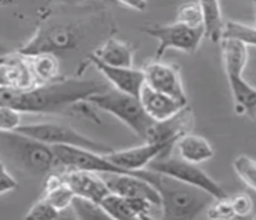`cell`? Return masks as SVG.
I'll return each instance as SVG.
<instances>
[{
    "label": "cell",
    "instance_id": "12",
    "mask_svg": "<svg viewBox=\"0 0 256 220\" xmlns=\"http://www.w3.org/2000/svg\"><path fill=\"white\" fill-rule=\"evenodd\" d=\"M142 70L145 73V84L158 92L167 94L172 98L188 102L184 82L178 65L164 64L160 60L146 64Z\"/></svg>",
    "mask_w": 256,
    "mask_h": 220
},
{
    "label": "cell",
    "instance_id": "35",
    "mask_svg": "<svg viewBox=\"0 0 256 220\" xmlns=\"http://www.w3.org/2000/svg\"><path fill=\"white\" fill-rule=\"evenodd\" d=\"M252 118H255V120H256V104H255V109H254V114H252Z\"/></svg>",
    "mask_w": 256,
    "mask_h": 220
},
{
    "label": "cell",
    "instance_id": "5",
    "mask_svg": "<svg viewBox=\"0 0 256 220\" xmlns=\"http://www.w3.org/2000/svg\"><path fill=\"white\" fill-rule=\"evenodd\" d=\"M0 143H4L7 153L14 162L34 176H47L56 170L52 146L39 142L18 132H0Z\"/></svg>",
    "mask_w": 256,
    "mask_h": 220
},
{
    "label": "cell",
    "instance_id": "3",
    "mask_svg": "<svg viewBox=\"0 0 256 220\" xmlns=\"http://www.w3.org/2000/svg\"><path fill=\"white\" fill-rule=\"evenodd\" d=\"M86 102L116 117L117 120L122 121L124 126H127L140 139H149L152 128L156 121H153L146 114L138 96L124 94L113 87H109L100 92L91 95Z\"/></svg>",
    "mask_w": 256,
    "mask_h": 220
},
{
    "label": "cell",
    "instance_id": "21",
    "mask_svg": "<svg viewBox=\"0 0 256 220\" xmlns=\"http://www.w3.org/2000/svg\"><path fill=\"white\" fill-rule=\"evenodd\" d=\"M198 4L204 16L206 38L211 43H220L224 21L219 0H198Z\"/></svg>",
    "mask_w": 256,
    "mask_h": 220
},
{
    "label": "cell",
    "instance_id": "28",
    "mask_svg": "<svg viewBox=\"0 0 256 220\" xmlns=\"http://www.w3.org/2000/svg\"><path fill=\"white\" fill-rule=\"evenodd\" d=\"M61 212H58L44 197H40L36 202L29 208L28 214H25V219H56L60 218Z\"/></svg>",
    "mask_w": 256,
    "mask_h": 220
},
{
    "label": "cell",
    "instance_id": "27",
    "mask_svg": "<svg viewBox=\"0 0 256 220\" xmlns=\"http://www.w3.org/2000/svg\"><path fill=\"white\" fill-rule=\"evenodd\" d=\"M206 210V218L214 220H228L236 218L233 206L230 202V198H218L212 200V202L208 205Z\"/></svg>",
    "mask_w": 256,
    "mask_h": 220
},
{
    "label": "cell",
    "instance_id": "4",
    "mask_svg": "<svg viewBox=\"0 0 256 220\" xmlns=\"http://www.w3.org/2000/svg\"><path fill=\"white\" fill-rule=\"evenodd\" d=\"M222 58L230 91L233 95L236 114L252 117L256 104V88L242 77L248 60V47L236 40H222Z\"/></svg>",
    "mask_w": 256,
    "mask_h": 220
},
{
    "label": "cell",
    "instance_id": "24",
    "mask_svg": "<svg viewBox=\"0 0 256 220\" xmlns=\"http://www.w3.org/2000/svg\"><path fill=\"white\" fill-rule=\"evenodd\" d=\"M70 209L74 212L78 219H109L104 212V209L100 208V204L86 200V198L74 197L72 205H70Z\"/></svg>",
    "mask_w": 256,
    "mask_h": 220
},
{
    "label": "cell",
    "instance_id": "11",
    "mask_svg": "<svg viewBox=\"0 0 256 220\" xmlns=\"http://www.w3.org/2000/svg\"><path fill=\"white\" fill-rule=\"evenodd\" d=\"M174 146L175 142H168V140H154V142L145 140V143L135 148H122L117 152L113 150L108 154V158L124 170L134 172V170H146L153 160H156L162 154H168Z\"/></svg>",
    "mask_w": 256,
    "mask_h": 220
},
{
    "label": "cell",
    "instance_id": "38",
    "mask_svg": "<svg viewBox=\"0 0 256 220\" xmlns=\"http://www.w3.org/2000/svg\"><path fill=\"white\" fill-rule=\"evenodd\" d=\"M255 218H256V216H255Z\"/></svg>",
    "mask_w": 256,
    "mask_h": 220
},
{
    "label": "cell",
    "instance_id": "9",
    "mask_svg": "<svg viewBox=\"0 0 256 220\" xmlns=\"http://www.w3.org/2000/svg\"><path fill=\"white\" fill-rule=\"evenodd\" d=\"M140 30L158 42V47L156 50L157 60H160L168 50H178L186 54H194L200 47L202 38H206L204 26L193 28L178 21L164 25L142 26Z\"/></svg>",
    "mask_w": 256,
    "mask_h": 220
},
{
    "label": "cell",
    "instance_id": "25",
    "mask_svg": "<svg viewBox=\"0 0 256 220\" xmlns=\"http://www.w3.org/2000/svg\"><path fill=\"white\" fill-rule=\"evenodd\" d=\"M233 168L241 180L256 192V160L250 158L245 154H241L234 158Z\"/></svg>",
    "mask_w": 256,
    "mask_h": 220
},
{
    "label": "cell",
    "instance_id": "7",
    "mask_svg": "<svg viewBox=\"0 0 256 220\" xmlns=\"http://www.w3.org/2000/svg\"><path fill=\"white\" fill-rule=\"evenodd\" d=\"M16 132L34 138L36 140L50 144V146H74V148H88V150H94V152L104 154H109L113 152V148L109 144L94 140L76 131L72 126L61 124V122H54V121L21 124Z\"/></svg>",
    "mask_w": 256,
    "mask_h": 220
},
{
    "label": "cell",
    "instance_id": "6",
    "mask_svg": "<svg viewBox=\"0 0 256 220\" xmlns=\"http://www.w3.org/2000/svg\"><path fill=\"white\" fill-rule=\"evenodd\" d=\"M84 38L82 22L51 21L39 26L34 38L25 43L17 52L21 55H32L39 52H66L78 48Z\"/></svg>",
    "mask_w": 256,
    "mask_h": 220
},
{
    "label": "cell",
    "instance_id": "14",
    "mask_svg": "<svg viewBox=\"0 0 256 220\" xmlns=\"http://www.w3.org/2000/svg\"><path fill=\"white\" fill-rule=\"evenodd\" d=\"M102 176L112 192L126 198H146L162 206V198L157 188L150 182L140 178L138 170L134 174H102Z\"/></svg>",
    "mask_w": 256,
    "mask_h": 220
},
{
    "label": "cell",
    "instance_id": "29",
    "mask_svg": "<svg viewBox=\"0 0 256 220\" xmlns=\"http://www.w3.org/2000/svg\"><path fill=\"white\" fill-rule=\"evenodd\" d=\"M22 113L8 106H0V132H14L22 124Z\"/></svg>",
    "mask_w": 256,
    "mask_h": 220
},
{
    "label": "cell",
    "instance_id": "1",
    "mask_svg": "<svg viewBox=\"0 0 256 220\" xmlns=\"http://www.w3.org/2000/svg\"><path fill=\"white\" fill-rule=\"evenodd\" d=\"M109 86L102 80L70 77L56 82L38 84L28 90L0 88V106H8L20 113L29 114H56L86 102L96 92Z\"/></svg>",
    "mask_w": 256,
    "mask_h": 220
},
{
    "label": "cell",
    "instance_id": "36",
    "mask_svg": "<svg viewBox=\"0 0 256 220\" xmlns=\"http://www.w3.org/2000/svg\"><path fill=\"white\" fill-rule=\"evenodd\" d=\"M254 10H255V20H256V0H254Z\"/></svg>",
    "mask_w": 256,
    "mask_h": 220
},
{
    "label": "cell",
    "instance_id": "8",
    "mask_svg": "<svg viewBox=\"0 0 256 220\" xmlns=\"http://www.w3.org/2000/svg\"><path fill=\"white\" fill-rule=\"evenodd\" d=\"M146 170L160 172L164 175L171 176L176 180L184 182L186 184L198 187L201 190L208 192L210 196H212L215 200L228 197L224 188L215 179H212L206 170H201L198 164L188 162L180 157H172L168 154H162L156 160H153Z\"/></svg>",
    "mask_w": 256,
    "mask_h": 220
},
{
    "label": "cell",
    "instance_id": "37",
    "mask_svg": "<svg viewBox=\"0 0 256 220\" xmlns=\"http://www.w3.org/2000/svg\"><path fill=\"white\" fill-rule=\"evenodd\" d=\"M102 2H106V3H116L114 0H102Z\"/></svg>",
    "mask_w": 256,
    "mask_h": 220
},
{
    "label": "cell",
    "instance_id": "19",
    "mask_svg": "<svg viewBox=\"0 0 256 220\" xmlns=\"http://www.w3.org/2000/svg\"><path fill=\"white\" fill-rule=\"evenodd\" d=\"M48 202L58 210L64 212L70 208L73 200H74V192L72 188L68 186V183L62 179L61 172H51L47 175L44 182V188H43V196Z\"/></svg>",
    "mask_w": 256,
    "mask_h": 220
},
{
    "label": "cell",
    "instance_id": "31",
    "mask_svg": "<svg viewBox=\"0 0 256 220\" xmlns=\"http://www.w3.org/2000/svg\"><path fill=\"white\" fill-rule=\"evenodd\" d=\"M2 154V153H0ZM18 187V182L14 179V176L8 172L4 161L0 157V196L6 194L12 190H16Z\"/></svg>",
    "mask_w": 256,
    "mask_h": 220
},
{
    "label": "cell",
    "instance_id": "26",
    "mask_svg": "<svg viewBox=\"0 0 256 220\" xmlns=\"http://www.w3.org/2000/svg\"><path fill=\"white\" fill-rule=\"evenodd\" d=\"M176 21L193 28L204 26V16L198 2H188L178 8Z\"/></svg>",
    "mask_w": 256,
    "mask_h": 220
},
{
    "label": "cell",
    "instance_id": "32",
    "mask_svg": "<svg viewBox=\"0 0 256 220\" xmlns=\"http://www.w3.org/2000/svg\"><path fill=\"white\" fill-rule=\"evenodd\" d=\"M118 4H122L124 7H128L131 10L135 11H145L148 7V2L146 0H114Z\"/></svg>",
    "mask_w": 256,
    "mask_h": 220
},
{
    "label": "cell",
    "instance_id": "34",
    "mask_svg": "<svg viewBox=\"0 0 256 220\" xmlns=\"http://www.w3.org/2000/svg\"><path fill=\"white\" fill-rule=\"evenodd\" d=\"M4 58H6V55H2V54H0V64H2L3 60H4Z\"/></svg>",
    "mask_w": 256,
    "mask_h": 220
},
{
    "label": "cell",
    "instance_id": "16",
    "mask_svg": "<svg viewBox=\"0 0 256 220\" xmlns=\"http://www.w3.org/2000/svg\"><path fill=\"white\" fill-rule=\"evenodd\" d=\"M140 104L144 106L146 114L150 117L153 121L162 122V121L170 120L171 117L179 113L184 109V106H188V102L179 100L176 98H172L167 94L158 92L156 90H153L149 86H144L140 92Z\"/></svg>",
    "mask_w": 256,
    "mask_h": 220
},
{
    "label": "cell",
    "instance_id": "15",
    "mask_svg": "<svg viewBox=\"0 0 256 220\" xmlns=\"http://www.w3.org/2000/svg\"><path fill=\"white\" fill-rule=\"evenodd\" d=\"M60 172L76 197L100 204L110 192L102 174L80 170H62Z\"/></svg>",
    "mask_w": 256,
    "mask_h": 220
},
{
    "label": "cell",
    "instance_id": "22",
    "mask_svg": "<svg viewBox=\"0 0 256 220\" xmlns=\"http://www.w3.org/2000/svg\"><path fill=\"white\" fill-rule=\"evenodd\" d=\"M222 40H236L246 47H256V28L237 21H224Z\"/></svg>",
    "mask_w": 256,
    "mask_h": 220
},
{
    "label": "cell",
    "instance_id": "2",
    "mask_svg": "<svg viewBox=\"0 0 256 220\" xmlns=\"http://www.w3.org/2000/svg\"><path fill=\"white\" fill-rule=\"evenodd\" d=\"M138 175L156 187L162 198V219L190 220L198 218L215 198L198 187L190 186L171 176L150 170H138Z\"/></svg>",
    "mask_w": 256,
    "mask_h": 220
},
{
    "label": "cell",
    "instance_id": "30",
    "mask_svg": "<svg viewBox=\"0 0 256 220\" xmlns=\"http://www.w3.org/2000/svg\"><path fill=\"white\" fill-rule=\"evenodd\" d=\"M230 202H232V206H233L236 216H240V218H245V216L250 214V212L254 210V201L245 192L236 194L234 197L230 198Z\"/></svg>",
    "mask_w": 256,
    "mask_h": 220
},
{
    "label": "cell",
    "instance_id": "33",
    "mask_svg": "<svg viewBox=\"0 0 256 220\" xmlns=\"http://www.w3.org/2000/svg\"><path fill=\"white\" fill-rule=\"evenodd\" d=\"M18 0H0V7H8V6L17 4Z\"/></svg>",
    "mask_w": 256,
    "mask_h": 220
},
{
    "label": "cell",
    "instance_id": "17",
    "mask_svg": "<svg viewBox=\"0 0 256 220\" xmlns=\"http://www.w3.org/2000/svg\"><path fill=\"white\" fill-rule=\"evenodd\" d=\"M90 54L106 65L124 66V68L134 66L135 48L132 47V44L117 38H108Z\"/></svg>",
    "mask_w": 256,
    "mask_h": 220
},
{
    "label": "cell",
    "instance_id": "20",
    "mask_svg": "<svg viewBox=\"0 0 256 220\" xmlns=\"http://www.w3.org/2000/svg\"><path fill=\"white\" fill-rule=\"evenodd\" d=\"M28 60L29 68L32 70L36 84L56 82L61 78V64L56 54L52 52H39V54L24 55Z\"/></svg>",
    "mask_w": 256,
    "mask_h": 220
},
{
    "label": "cell",
    "instance_id": "13",
    "mask_svg": "<svg viewBox=\"0 0 256 220\" xmlns=\"http://www.w3.org/2000/svg\"><path fill=\"white\" fill-rule=\"evenodd\" d=\"M87 62L95 66V69L100 72L114 90L134 96H140V90L145 86V73L142 69H138L135 66L124 68V66L106 65L91 54L87 55Z\"/></svg>",
    "mask_w": 256,
    "mask_h": 220
},
{
    "label": "cell",
    "instance_id": "10",
    "mask_svg": "<svg viewBox=\"0 0 256 220\" xmlns=\"http://www.w3.org/2000/svg\"><path fill=\"white\" fill-rule=\"evenodd\" d=\"M56 153V168L80 170L95 174H134L118 166L108 158V154L74 146H52Z\"/></svg>",
    "mask_w": 256,
    "mask_h": 220
},
{
    "label": "cell",
    "instance_id": "23",
    "mask_svg": "<svg viewBox=\"0 0 256 220\" xmlns=\"http://www.w3.org/2000/svg\"><path fill=\"white\" fill-rule=\"evenodd\" d=\"M100 205L109 219H135V214L127 198L118 196L116 192H109L100 201Z\"/></svg>",
    "mask_w": 256,
    "mask_h": 220
},
{
    "label": "cell",
    "instance_id": "18",
    "mask_svg": "<svg viewBox=\"0 0 256 220\" xmlns=\"http://www.w3.org/2000/svg\"><path fill=\"white\" fill-rule=\"evenodd\" d=\"M175 146L179 157L192 164H202L215 156V150L208 139L192 131L179 138Z\"/></svg>",
    "mask_w": 256,
    "mask_h": 220
}]
</instances>
